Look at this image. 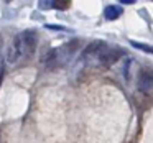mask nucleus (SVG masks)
<instances>
[{
	"mask_svg": "<svg viewBox=\"0 0 153 143\" xmlns=\"http://www.w3.org/2000/svg\"><path fill=\"white\" fill-rule=\"evenodd\" d=\"M38 44V33L35 30H25L20 35H17L12 43V46L7 51V61L8 63H18V61L28 59L33 56Z\"/></svg>",
	"mask_w": 153,
	"mask_h": 143,
	"instance_id": "f257e3e1",
	"label": "nucleus"
},
{
	"mask_svg": "<svg viewBox=\"0 0 153 143\" xmlns=\"http://www.w3.org/2000/svg\"><path fill=\"white\" fill-rule=\"evenodd\" d=\"M122 54H123V51L120 50V48H109L104 43V46L97 51L94 59H96L97 63H100L102 66H112L114 63H117V61L120 59Z\"/></svg>",
	"mask_w": 153,
	"mask_h": 143,
	"instance_id": "f03ea898",
	"label": "nucleus"
},
{
	"mask_svg": "<svg viewBox=\"0 0 153 143\" xmlns=\"http://www.w3.org/2000/svg\"><path fill=\"white\" fill-rule=\"evenodd\" d=\"M138 89L145 90V92L153 89V71H142V73H140Z\"/></svg>",
	"mask_w": 153,
	"mask_h": 143,
	"instance_id": "7ed1b4c3",
	"label": "nucleus"
},
{
	"mask_svg": "<svg viewBox=\"0 0 153 143\" xmlns=\"http://www.w3.org/2000/svg\"><path fill=\"white\" fill-rule=\"evenodd\" d=\"M120 15H122V8L117 7V5H109V7H105V10H104V17H105L107 20H117Z\"/></svg>",
	"mask_w": 153,
	"mask_h": 143,
	"instance_id": "20e7f679",
	"label": "nucleus"
},
{
	"mask_svg": "<svg viewBox=\"0 0 153 143\" xmlns=\"http://www.w3.org/2000/svg\"><path fill=\"white\" fill-rule=\"evenodd\" d=\"M4 69H5V54H4V38L0 36V81L4 77Z\"/></svg>",
	"mask_w": 153,
	"mask_h": 143,
	"instance_id": "39448f33",
	"label": "nucleus"
},
{
	"mask_svg": "<svg viewBox=\"0 0 153 143\" xmlns=\"http://www.w3.org/2000/svg\"><path fill=\"white\" fill-rule=\"evenodd\" d=\"M130 44H132L133 48H138V50H140V51H143V53H148V54H153V46H150V44L137 43V41H130Z\"/></svg>",
	"mask_w": 153,
	"mask_h": 143,
	"instance_id": "423d86ee",
	"label": "nucleus"
},
{
	"mask_svg": "<svg viewBox=\"0 0 153 143\" xmlns=\"http://www.w3.org/2000/svg\"><path fill=\"white\" fill-rule=\"evenodd\" d=\"M51 5H53V7H56V8H68V7H69V4H68V2H64V4H63V2H54V4H51Z\"/></svg>",
	"mask_w": 153,
	"mask_h": 143,
	"instance_id": "0eeeda50",
	"label": "nucleus"
}]
</instances>
